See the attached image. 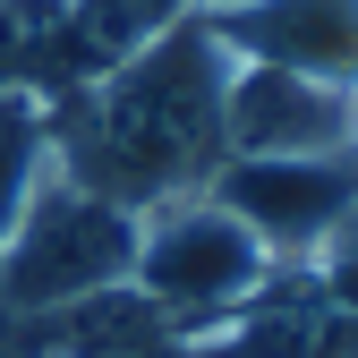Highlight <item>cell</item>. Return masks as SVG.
I'll return each instance as SVG.
<instances>
[{
    "mask_svg": "<svg viewBox=\"0 0 358 358\" xmlns=\"http://www.w3.org/2000/svg\"><path fill=\"white\" fill-rule=\"evenodd\" d=\"M43 171H52V94L17 85V94H0V239L17 231V213L43 188Z\"/></svg>",
    "mask_w": 358,
    "mask_h": 358,
    "instance_id": "ba28073f",
    "label": "cell"
},
{
    "mask_svg": "<svg viewBox=\"0 0 358 358\" xmlns=\"http://www.w3.org/2000/svg\"><path fill=\"white\" fill-rule=\"evenodd\" d=\"M222 94H231V43L196 9L137 43L128 60L69 85V103H52V162L128 213L196 196L231 162Z\"/></svg>",
    "mask_w": 358,
    "mask_h": 358,
    "instance_id": "6da1fadb",
    "label": "cell"
},
{
    "mask_svg": "<svg viewBox=\"0 0 358 358\" xmlns=\"http://www.w3.org/2000/svg\"><path fill=\"white\" fill-rule=\"evenodd\" d=\"M128 264H137V213L94 196L85 179H69L52 162L43 188L26 196L17 231L0 239V307H17V316H60V307L128 282Z\"/></svg>",
    "mask_w": 358,
    "mask_h": 358,
    "instance_id": "7a4b0ae2",
    "label": "cell"
},
{
    "mask_svg": "<svg viewBox=\"0 0 358 358\" xmlns=\"http://www.w3.org/2000/svg\"><path fill=\"white\" fill-rule=\"evenodd\" d=\"M213 196L256 231L264 256H316L358 213V154H231Z\"/></svg>",
    "mask_w": 358,
    "mask_h": 358,
    "instance_id": "277c9868",
    "label": "cell"
},
{
    "mask_svg": "<svg viewBox=\"0 0 358 358\" xmlns=\"http://www.w3.org/2000/svg\"><path fill=\"white\" fill-rule=\"evenodd\" d=\"M205 0H69L60 9V43H52V85L69 77V85H85L94 69H111V60H128L137 43H154L162 26H179V17H196ZM43 85V94H52Z\"/></svg>",
    "mask_w": 358,
    "mask_h": 358,
    "instance_id": "52a82bcc",
    "label": "cell"
},
{
    "mask_svg": "<svg viewBox=\"0 0 358 358\" xmlns=\"http://www.w3.org/2000/svg\"><path fill=\"white\" fill-rule=\"evenodd\" d=\"M128 282L171 324H222L273 282V256L256 248V231L213 188H196V196H171V205L137 213V264H128Z\"/></svg>",
    "mask_w": 358,
    "mask_h": 358,
    "instance_id": "3957f363",
    "label": "cell"
},
{
    "mask_svg": "<svg viewBox=\"0 0 358 358\" xmlns=\"http://www.w3.org/2000/svg\"><path fill=\"white\" fill-rule=\"evenodd\" d=\"M205 17L231 43V60L358 85V0H231V9H205Z\"/></svg>",
    "mask_w": 358,
    "mask_h": 358,
    "instance_id": "8992f818",
    "label": "cell"
},
{
    "mask_svg": "<svg viewBox=\"0 0 358 358\" xmlns=\"http://www.w3.org/2000/svg\"><path fill=\"white\" fill-rule=\"evenodd\" d=\"M222 137H231V154H358V85L231 60Z\"/></svg>",
    "mask_w": 358,
    "mask_h": 358,
    "instance_id": "5b68a950",
    "label": "cell"
}]
</instances>
